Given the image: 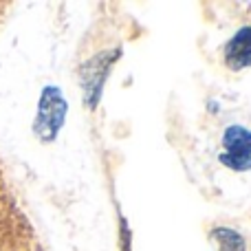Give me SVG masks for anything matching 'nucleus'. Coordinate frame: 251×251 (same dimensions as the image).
Here are the masks:
<instances>
[{"mask_svg": "<svg viewBox=\"0 0 251 251\" xmlns=\"http://www.w3.org/2000/svg\"><path fill=\"white\" fill-rule=\"evenodd\" d=\"M218 163L225 165L229 172H251V128L243 124L225 126L221 137Z\"/></svg>", "mask_w": 251, "mask_h": 251, "instance_id": "nucleus-3", "label": "nucleus"}, {"mask_svg": "<svg viewBox=\"0 0 251 251\" xmlns=\"http://www.w3.org/2000/svg\"><path fill=\"white\" fill-rule=\"evenodd\" d=\"M205 108H207V113H209V115H218V113H221V104H218L216 100H209Z\"/></svg>", "mask_w": 251, "mask_h": 251, "instance_id": "nucleus-7", "label": "nucleus"}, {"mask_svg": "<svg viewBox=\"0 0 251 251\" xmlns=\"http://www.w3.org/2000/svg\"><path fill=\"white\" fill-rule=\"evenodd\" d=\"M207 238L216 251H247L245 236L229 225H214L207 231Z\"/></svg>", "mask_w": 251, "mask_h": 251, "instance_id": "nucleus-5", "label": "nucleus"}, {"mask_svg": "<svg viewBox=\"0 0 251 251\" xmlns=\"http://www.w3.org/2000/svg\"><path fill=\"white\" fill-rule=\"evenodd\" d=\"M69 115V100L57 84H47L40 93L33 119V134L40 143H53L60 137Z\"/></svg>", "mask_w": 251, "mask_h": 251, "instance_id": "nucleus-2", "label": "nucleus"}, {"mask_svg": "<svg viewBox=\"0 0 251 251\" xmlns=\"http://www.w3.org/2000/svg\"><path fill=\"white\" fill-rule=\"evenodd\" d=\"M119 249L132 251V229L128 225V218L119 212Z\"/></svg>", "mask_w": 251, "mask_h": 251, "instance_id": "nucleus-6", "label": "nucleus"}, {"mask_svg": "<svg viewBox=\"0 0 251 251\" xmlns=\"http://www.w3.org/2000/svg\"><path fill=\"white\" fill-rule=\"evenodd\" d=\"M223 64L231 73H243L251 69V22L231 33L223 47Z\"/></svg>", "mask_w": 251, "mask_h": 251, "instance_id": "nucleus-4", "label": "nucleus"}, {"mask_svg": "<svg viewBox=\"0 0 251 251\" xmlns=\"http://www.w3.org/2000/svg\"><path fill=\"white\" fill-rule=\"evenodd\" d=\"M124 55V47H108L93 53L77 66V84L82 93V104L88 113H95L104 97V88L113 69Z\"/></svg>", "mask_w": 251, "mask_h": 251, "instance_id": "nucleus-1", "label": "nucleus"}]
</instances>
